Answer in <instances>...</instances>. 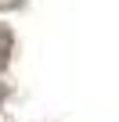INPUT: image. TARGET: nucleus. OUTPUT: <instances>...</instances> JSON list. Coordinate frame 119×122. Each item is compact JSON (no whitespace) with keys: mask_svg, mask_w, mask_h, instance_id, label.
Segmentation results:
<instances>
[{"mask_svg":"<svg viewBox=\"0 0 119 122\" xmlns=\"http://www.w3.org/2000/svg\"><path fill=\"white\" fill-rule=\"evenodd\" d=\"M0 101H4V90H0Z\"/></svg>","mask_w":119,"mask_h":122,"instance_id":"nucleus-3","label":"nucleus"},{"mask_svg":"<svg viewBox=\"0 0 119 122\" xmlns=\"http://www.w3.org/2000/svg\"><path fill=\"white\" fill-rule=\"evenodd\" d=\"M7 7H18V0H0V11H7Z\"/></svg>","mask_w":119,"mask_h":122,"instance_id":"nucleus-2","label":"nucleus"},{"mask_svg":"<svg viewBox=\"0 0 119 122\" xmlns=\"http://www.w3.org/2000/svg\"><path fill=\"white\" fill-rule=\"evenodd\" d=\"M7 57H11V29L0 25V68L7 65Z\"/></svg>","mask_w":119,"mask_h":122,"instance_id":"nucleus-1","label":"nucleus"}]
</instances>
